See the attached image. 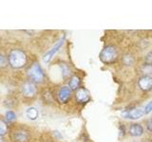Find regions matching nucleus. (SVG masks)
<instances>
[{"label":"nucleus","mask_w":152,"mask_h":142,"mask_svg":"<svg viewBox=\"0 0 152 142\" xmlns=\"http://www.w3.org/2000/svg\"><path fill=\"white\" fill-rule=\"evenodd\" d=\"M99 58H100V61L104 64L109 65V64H115L119 58L117 47L112 45L106 46L101 50V52H100Z\"/></svg>","instance_id":"f257e3e1"},{"label":"nucleus","mask_w":152,"mask_h":142,"mask_svg":"<svg viewBox=\"0 0 152 142\" xmlns=\"http://www.w3.org/2000/svg\"><path fill=\"white\" fill-rule=\"evenodd\" d=\"M8 60L12 68H21L27 64V56L21 49H12Z\"/></svg>","instance_id":"f03ea898"},{"label":"nucleus","mask_w":152,"mask_h":142,"mask_svg":"<svg viewBox=\"0 0 152 142\" xmlns=\"http://www.w3.org/2000/svg\"><path fill=\"white\" fill-rule=\"evenodd\" d=\"M28 75L33 83H40L44 82L45 74L38 63H34L31 66L30 69L28 70Z\"/></svg>","instance_id":"7ed1b4c3"},{"label":"nucleus","mask_w":152,"mask_h":142,"mask_svg":"<svg viewBox=\"0 0 152 142\" xmlns=\"http://www.w3.org/2000/svg\"><path fill=\"white\" fill-rule=\"evenodd\" d=\"M145 115L144 108H132L126 109L122 112V117L128 120H139L142 116Z\"/></svg>","instance_id":"20e7f679"},{"label":"nucleus","mask_w":152,"mask_h":142,"mask_svg":"<svg viewBox=\"0 0 152 142\" xmlns=\"http://www.w3.org/2000/svg\"><path fill=\"white\" fill-rule=\"evenodd\" d=\"M138 86L144 92H149L152 90V77L149 75H142L138 80Z\"/></svg>","instance_id":"39448f33"},{"label":"nucleus","mask_w":152,"mask_h":142,"mask_svg":"<svg viewBox=\"0 0 152 142\" xmlns=\"http://www.w3.org/2000/svg\"><path fill=\"white\" fill-rule=\"evenodd\" d=\"M75 99L79 103H87L90 99V94L88 89L80 87L75 94Z\"/></svg>","instance_id":"423d86ee"},{"label":"nucleus","mask_w":152,"mask_h":142,"mask_svg":"<svg viewBox=\"0 0 152 142\" xmlns=\"http://www.w3.org/2000/svg\"><path fill=\"white\" fill-rule=\"evenodd\" d=\"M37 88L33 83H26L22 86V93L27 98H32L36 94Z\"/></svg>","instance_id":"0eeeda50"},{"label":"nucleus","mask_w":152,"mask_h":142,"mask_svg":"<svg viewBox=\"0 0 152 142\" xmlns=\"http://www.w3.org/2000/svg\"><path fill=\"white\" fill-rule=\"evenodd\" d=\"M71 90L69 86H62L58 92V99L61 103H66L70 99Z\"/></svg>","instance_id":"6e6552de"},{"label":"nucleus","mask_w":152,"mask_h":142,"mask_svg":"<svg viewBox=\"0 0 152 142\" xmlns=\"http://www.w3.org/2000/svg\"><path fill=\"white\" fill-rule=\"evenodd\" d=\"M144 127H142L141 124L139 123H133L129 126L128 128V133H129V135H132V136H135V137H140L144 135Z\"/></svg>","instance_id":"1a4fd4ad"},{"label":"nucleus","mask_w":152,"mask_h":142,"mask_svg":"<svg viewBox=\"0 0 152 142\" xmlns=\"http://www.w3.org/2000/svg\"><path fill=\"white\" fill-rule=\"evenodd\" d=\"M64 41H65V36H63V38H62L60 41H58V43H57V44L53 47H52V49L49 52H47L46 55L44 56V61L46 62V63L50 62L52 59V57L54 56V54L59 50V49L62 46V45L64 44Z\"/></svg>","instance_id":"9d476101"},{"label":"nucleus","mask_w":152,"mask_h":142,"mask_svg":"<svg viewBox=\"0 0 152 142\" xmlns=\"http://www.w3.org/2000/svg\"><path fill=\"white\" fill-rule=\"evenodd\" d=\"M122 63L126 66H132L135 64V57L130 53L124 54L122 56Z\"/></svg>","instance_id":"9b49d317"},{"label":"nucleus","mask_w":152,"mask_h":142,"mask_svg":"<svg viewBox=\"0 0 152 142\" xmlns=\"http://www.w3.org/2000/svg\"><path fill=\"white\" fill-rule=\"evenodd\" d=\"M80 84H81V80L78 76H72L70 78V80L69 83V87L70 88V90H78L80 88Z\"/></svg>","instance_id":"f8f14e48"},{"label":"nucleus","mask_w":152,"mask_h":142,"mask_svg":"<svg viewBox=\"0 0 152 142\" xmlns=\"http://www.w3.org/2000/svg\"><path fill=\"white\" fill-rule=\"evenodd\" d=\"M28 138V135L27 132L19 131L14 134V139L17 142H26Z\"/></svg>","instance_id":"ddd939ff"},{"label":"nucleus","mask_w":152,"mask_h":142,"mask_svg":"<svg viewBox=\"0 0 152 142\" xmlns=\"http://www.w3.org/2000/svg\"><path fill=\"white\" fill-rule=\"evenodd\" d=\"M26 116L30 118L31 120H35L38 117V111L34 107H30L26 111Z\"/></svg>","instance_id":"4468645a"},{"label":"nucleus","mask_w":152,"mask_h":142,"mask_svg":"<svg viewBox=\"0 0 152 142\" xmlns=\"http://www.w3.org/2000/svg\"><path fill=\"white\" fill-rule=\"evenodd\" d=\"M8 132V125L5 120H0V136L6 135Z\"/></svg>","instance_id":"2eb2a0df"},{"label":"nucleus","mask_w":152,"mask_h":142,"mask_svg":"<svg viewBox=\"0 0 152 142\" xmlns=\"http://www.w3.org/2000/svg\"><path fill=\"white\" fill-rule=\"evenodd\" d=\"M142 73H144V75H149L152 73V65L150 64H144L142 66Z\"/></svg>","instance_id":"dca6fc26"},{"label":"nucleus","mask_w":152,"mask_h":142,"mask_svg":"<svg viewBox=\"0 0 152 142\" xmlns=\"http://www.w3.org/2000/svg\"><path fill=\"white\" fill-rule=\"evenodd\" d=\"M15 118H16V115H15V113H14L13 111H8L6 113V120H7V121L12 122L13 120H15Z\"/></svg>","instance_id":"f3484780"},{"label":"nucleus","mask_w":152,"mask_h":142,"mask_svg":"<svg viewBox=\"0 0 152 142\" xmlns=\"http://www.w3.org/2000/svg\"><path fill=\"white\" fill-rule=\"evenodd\" d=\"M9 60L5 57V55L0 54V68H5L8 65Z\"/></svg>","instance_id":"a211bd4d"},{"label":"nucleus","mask_w":152,"mask_h":142,"mask_svg":"<svg viewBox=\"0 0 152 142\" xmlns=\"http://www.w3.org/2000/svg\"><path fill=\"white\" fill-rule=\"evenodd\" d=\"M145 64L152 65V51L148 52V53H147V54L145 55Z\"/></svg>","instance_id":"6ab92c4d"},{"label":"nucleus","mask_w":152,"mask_h":142,"mask_svg":"<svg viewBox=\"0 0 152 142\" xmlns=\"http://www.w3.org/2000/svg\"><path fill=\"white\" fill-rule=\"evenodd\" d=\"M144 111H145V114H149L152 112V101H149L148 103L146 104L144 108Z\"/></svg>","instance_id":"aec40b11"},{"label":"nucleus","mask_w":152,"mask_h":142,"mask_svg":"<svg viewBox=\"0 0 152 142\" xmlns=\"http://www.w3.org/2000/svg\"><path fill=\"white\" fill-rule=\"evenodd\" d=\"M147 130H148L150 133H152V117L150 118V120L147 121Z\"/></svg>","instance_id":"412c9836"},{"label":"nucleus","mask_w":152,"mask_h":142,"mask_svg":"<svg viewBox=\"0 0 152 142\" xmlns=\"http://www.w3.org/2000/svg\"><path fill=\"white\" fill-rule=\"evenodd\" d=\"M0 142H6V139L3 136H0Z\"/></svg>","instance_id":"4be33fe9"}]
</instances>
